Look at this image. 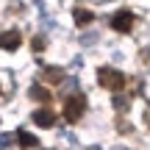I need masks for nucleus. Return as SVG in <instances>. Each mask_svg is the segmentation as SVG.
<instances>
[{"instance_id":"nucleus-13","label":"nucleus","mask_w":150,"mask_h":150,"mask_svg":"<svg viewBox=\"0 0 150 150\" xmlns=\"http://www.w3.org/2000/svg\"><path fill=\"white\" fill-rule=\"evenodd\" d=\"M33 50H36V53H42V50H45V39H42V36L33 39Z\"/></svg>"},{"instance_id":"nucleus-6","label":"nucleus","mask_w":150,"mask_h":150,"mask_svg":"<svg viewBox=\"0 0 150 150\" xmlns=\"http://www.w3.org/2000/svg\"><path fill=\"white\" fill-rule=\"evenodd\" d=\"M45 81L47 83H61L64 81V70L61 67H45Z\"/></svg>"},{"instance_id":"nucleus-14","label":"nucleus","mask_w":150,"mask_h":150,"mask_svg":"<svg viewBox=\"0 0 150 150\" xmlns=\"http://www.w3.org/2000/svg\"><path fill=\"white\" fill-rule=\"evenodd\" d=\"M142 59H145V64H150V50H142Z\"/></svg>"},{"instance_id":"nucleus-15","label":"nucleus","mask_w":150,"mask_h":150,"mask_svg":"<svg viewBox=\"0 0 150 150\" xmlns=\"http://www.w3.org/2000/svg\"><path fill=\"white\" fill-rule=\"evenodd\" d=\"M145 122H147V125H150V111H147V114H145Z\"/></svg>"},{"instance_id":"nucleus-3","label":"nucleus","mask_w":150,"mask_h":150,"mask_svg":"<svg viewBox=\"0 0 150 150\" xmlns=\"http://www.w3.org/2000/svg\"><path fill=\"white\" fill-rule=\"evenodd\" d=\"M111 28H114L117 33H128L131 28H134V14H131L128 8H120L117 14L111 17Z\"/></svg>"},{"instance_id":"nucleus-9","label":"nucleus","mask_w":150,"mask_h":150,"mask_svg":"<svg viewBox=\"0 0 150 150\" xmlns=\"http://www.w3.org/2000/svg\"><path fill=\"white\" fill-rule=\"evenodd\" d=\"M31 97H33V100H39V103H47L50 100V92L45 89V86H31Z\"/></svg>"},{"instance_id":"nucleus-7","label":"nucleus","mask_w":150,"mask_h":150,"mask_svg":"<svg viewBox=\"0 0 150 150\" xmlns=\"http://www.w3.org/2000/svg\"><path fill=\"white\" fill-rule=\"evenodd\" d=\"M72 17H75V22H78V25H89V22L95 20V14H92L89 8H75Z\"/></svg>"},{"instance_id":"nucleus-10","label":"nucleus","mask_w":150,"mask_h":150,"mask_svg":"<svg viewBox=\"0 0 150 150\" xmlns=\"http://www.w3.org/2000/svg\"><path fill=\"white\" fill-rule=\"evenodd\" d=\"M128 106H131V100H128L125 95H120V92H117V95H114V108H117V111H125Z\"/></svg>"},{"instance_id":"nucleus-2","label":"nucleus","mask_w":150,"mask_h":150,"mask_svg":"<svg viewBox=\"0 0 150 150\" xmlns=\"http://www.w3.org/2000/svg\"><path fill=\"white\" fill-rule=\"evenodd\" d=\"M83 108H86V97L83 95H72L70 100L64 103V120L67 122H78L83 117Z\"/></svg>"},{"instance_id":"nucleus-12","label":"nucleus","mask_w":150,"mask_h":150,"mask_svg":"<svg viewBox=\"0 0 150 150\" xmlns=\"http://www.w3.org/2000/svg\"><path fill=\"white\" fill-rule=\"evenodd\" d=\"M11 142H14V136H11V134H0V150H3V147H8Z\"/></svg>"},{"instance_id":"nucleus-1","label":"nucleus","mask_w":150,"mask_h":150,"mask_svg":"<svg viewBox=\"0 0 150 150\" xmlns=\"http://www.w3.org/2000/svg\"><path fill=\"white\" fill-rule=\"evenodd\" d=\"M97 81H100V86H106L111 92H122L125 89V75L120 70H114V67H100L97 70Z\"/></svg>"},{"instance_id":"nucleus-8","label":"nucleus","mask_w":150,"mask_h":150,"mask_svg":"<svg viewBox=\"0 0 150 150\" xmlns=\"http://www.w3.org/2000/svg\"><path fill=\"white\" fill-rule=\"evenodd\" d=\"M17 139H20L22 147H36V145H39V139H36L33 134H28V131H20V134H17Z\"/></svg>"},{"instance_id":"nucleus-4","label":"nucleus","mask_w":150,"mask_h":150,"mask_svg":"<svg viewBox=\"0 0 150 150\" xmlns=\"http://www.w3.org/2000/svg\"><path fill=\"white\" fill-rule=\"evenodd\" d=\"M20 42H22L20 31H6L3 36H0V47H6V50H17V47H20Z\"/></svg>"},{"instance_id":"nucleus-11","label":"nucleus","mask_w":150,"mask_h":150,"mask_svg":"<svg viewBox=\"0 0 150 150\" xmlns=\"http://www.w3.org/2000/svg\"><path fill=\"white\" fill-rule=\"evenodd\" d=\"M97 42V33H83L81 36V45H95Z\"/></svg>"},{"instance_id":"nucleus-5","label":"nucleus","mask_w":150,"mask_h":150,"mask_svg":"<svg viewBox=\"0 0 150 150\" xmlns=\"http://www.w3.org/2000/svg\"><path fill=\"white\" fill-rule=\"evenodd\" d=\"M31 120L39 125V128H53V114H50V111H45V108H42V111H36Z\"/></svg>"}]
</instances>
